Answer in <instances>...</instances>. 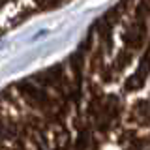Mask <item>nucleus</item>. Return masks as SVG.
Instances as JSON below:
<instances>
[{
    "label": "nucleus",
    "instance_id": "obj_2",
    "mask_svg": "<svg viewBox=\"0 0 150 150\" xmlns=\"http://www.w3.org/2000/svg\"><path fill=\"white\" fill-rule=\"evenodd\" d=\"M90 32L150 86V0H118L94 23Z\"/></svg>",
    "mask_w": 150,
    "mask_h": 150
},
{
    "label": "nucleus",
    "instance_id": "obj_3",
    "mask_svg": "<svg viewBox=\"0 0 150 150\" xmlns=\"http://www.w3.org/2000/svg\"><path fill=\"white\" fill-rule=\"evenodd\" d=\"M71 0H0V38L38 15L66 6Z\"/></svg>",
    "mask_w": 150,
    "mask_h": 150
},
{
    "label": "nucleus",
    "instance_id": "obj_1",
    "mask_svg": "<svg viewBox=\"0 0 150 150\" xmlns=\"http://www.w3.org/2000/svg\"><path fill=\"white\" fill-rule=\"evenodd\" d=\"M0 150H150V86L86 36L0 90Z\"/></svg>",
    "mask_w": 150,
    "mask_h": 150
}]
</instances>
